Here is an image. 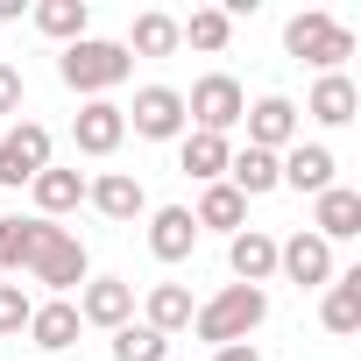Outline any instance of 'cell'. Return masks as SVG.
<instances>
[{
	"label": "cell",
	"mask_w": 361,
	"mask_h": 361,
	"mask_svg": "<svg viewBox=\"0 0 361 361\" xmlns=\"http://www.w3.org/2000/svg\"><path fill=\"white\" fill-rule=\"evenodd\" d=\"M192 227H199V234L213 227V234H227V241H234V234L248 227V199L227 185V177H220V185H206V192H199V206H192Z\"/></svg>",
	"instance_id": "18"
},
{
	"label": "cell",
	"mask_w": 361,
	"mask_h": 361,
	"mask_svg": "<svg viewBox=\"0 0 361 361\" xmlns=\"http://www.w3.org/2000/svg\"><path fill=\"white\" fill-rule=\"evenodd\" d=\"M71 142H78V156H114L128 142V114L114 99H85L78 121H71Z\"/></svg>",
	"instance_id": "11"
},
{
	"label": "cell",
	"mask_w": 361,
	"mask_h": 361,
	"mask_svg": "<svg viewBox=\"0 0 361 361\" xmlns=\"http://www.w3.org/2000/svg\"><path fill=\"white\" fill-rule=\"evenodd\" d=\"M192 312H199V305H192L185 283H149V298H142V326H156L163 340H170V333H185Z\"/></svg>",
	"instance_id": "19"
},
{
	"label": "cell",
	"mask_w": 361,
	"mask_h": 361,
	"mask_svg": "<svg viewBox=\"0 0 361 361\" xmlns=\"http://www.w3.org/2000/svg\"><path fill=\"white\" fill-rule=\"evenodd\" d=\"M227 269H234V283L262 290V283L276 276V241H269L262 227H241V234L227 241Z\"/></svg>",
	"instance_id": "14"
},
{
	"label": "cell",
	"mask_w": 361,
	"mask_h": 361,
	"mask_svg": "<svg viewBox=\"0 0 361 361\" xmlns=\"http://www.w3.org/2000/svg\"><path fill=\"white\" fill-rule=\"evenodd\" d=\"M29 312H36V298L22 283H0V333H29Z\"/></svg>",
	"instance_id": "30"
},
{
	"label": "cell",
	"mask_w": 361,
	"mask_h": 361,
	"mask_svg": "<svg viewBox=\"0 0 361 361\" xmlns=\"http://www.w3.org/2000/svg\"><path fill=\"white\" fill-rule=\"evenodd\" d=\"M319 319H326V333H361V269H347V276H333L326 283V305H319Z\"/></svg>",
	"instance_id": "22"
},
{
	"label": "cell",
	"mask_w": 361,
	"mask_h": 361,
	"mask_svg": "<svg viewBox=\"0 0 361 361\" xmlns=\"http://www.w3.org/2000/svg\"><path fill=\"white\" fill-rule=\"evenodd\" d=\"M114 361H170V340H163L156 326H135V319H128V326L114 333Z\"/></svg>",
	"instance_id": "28"
},
{
	"label": "cell",
	"mask_w": 361,
	"mask_h": 361,
	"mask_svg": "<svg viewBox=\"0 0 361 361\" xmlns=\"http://www.w3.org/2000/svg\"><path fill=\"white\" fill-rule=\"evenodd\" d=\"M128 71H135V57H128L121 43H106V36H78V43H64V57H57V78H64L71 92H85V99H106L114 85H128Z\"/></svg>",
	"instance_id": "1"
},
{
	"label": "cell",
	"mask_w": 361,
	"mask_h": 361,
	"mask_svg": "<svg viewBox=\"0 0 361 361\" xmlns=\"http://www.w3.org/2000/svg\"><path fill=\"white\" fill-rule=\"evenodd\" d=\"M128 319H135V283H121V276H85V290H78V326L121 333Z\"/></svg>",
	"instance_id": "9"
},
{
	"label": "cell",
	"mask_w": 361,
	"mask_h": 361,
	"mask_svg": "<svg viewBox=\"0 0 361 361\" xmlns=\"http://www.w3.org/2000/svg\"><path fill=\"white\" fill-rule=\"evenodd\" d=\"M85 269H92V262H85V241L50 220L43 241H36V255H29V276H36L50 298H71V290H85Z\"/></svg>",
	"instance_id": "4"
},
{
	"label": "cell",
	"mask_w": 361,
	"mask_h": 361,
	"mask_svg": "<svg viewBox=\"0 0 361 361\" xmlns=\"http://www.w3.org/2000/svg\"><path fill=\"white\" fill-rule=\"evenodd\" d=\"M227 185H234L241 199H262V192H276V156H269V149H241V156L227 163Z\"/></svg>",
	"instance_id": "25"
},
{
	"label": "cell",
	"mask_w": 361,
	"mask_h": 361,
	"mask_svg": "<svg viewBox=\"0 0 361 361\" xmlns=\"http://www.w3.org/2000/svg\"><path fill=\"white\" fill-rule=\"evenodd\" d=\"M85 199H92V206H99L114 227H128V220H142V213H149V192L135 185L128 170H106V177H92V185H85Z\"/></svg>",
	"instance_id": "17"
},
{
	"label": "cell",
	"mask_w": 361,
	"mask_h": 361,
	"mask_svg": "<svg viewBox=\"0 0 361 361\" xmlns=\"http://www.w3.org/2000/svg\"><path fill=\"white\" fill-rule=\"evenodd\" d=\"M248 149H269V156H283L290 142H298V106L283 99V92H269V99H255L248 114Z\"/></svg>",
	"instance_id": "12"
},
{
	"label": "cell",
	"mask_w": 361,
	"mask_h": 361,
	"mask_svg": "<svg viewBox=\"0 0 361 361\" xmlns=\"http://www.w3.org/2000/svg\"><path fill=\"white\" fill-rule=\"evenodd\" d=\"M43 227H50V220H0V276H8V269H29Z\"/></svg>",
	"instance_id": "27"
},
{
	"label": "cell",
	"mask_w": 361,
	"mask_h": 361,
	"mask_svg": "<svg viewBox=\"0 0 361 361\" xmlns=\"http://www.w3.org/2000/svg\"><path fill=\"white\" fill-rule=\"evenodd\" d=\"M85 22H92L85 0H36V29H43V36H57V43H78V36H85Z\"/></svg>",
	"instance_id": "26"
},
{
	"label": "cell",
	"mask_w": 361,
	"mask_h": 361,
	"mask_svg": "<svg viewBox=\"0 0 361 361\" xmlns=\"http://www.w3.org/2000/svg\"><path fill=\"white\" fill-rule=\"evenodd\" d=\"M29 192H36V220H57V213H71V206L85 199V177H78V170H57V163H50V170L36 177V185H29Z\"/></svg>",
	"instance_id": "23"
},
{
	"label": "cell",
	"mask_w": 361,
	"mask_h": 361,
	"mask_svg": "<svg viewBox=\"0 0 361 361\" xmlns=\"http://www.w3.org/2000/svg\"><path fill=\"white\" fill-rule=\"evenodd\" d=\"M276 276H290L298 290H326L333 283V248L319 234H290V241H276Z\"/></svg>",
	"instance_id": "8"
},
{
	"label": "cell",
	"mask_w": 361,
	"mask_h": 361,
	"mask_svg": "<svg viewBox=\"0 0 361 361\" xmlns=\"http://www.w3.org/2000/svg\"><path fill=\"white\" fill-rule=\"evenodd\" d=\"M312 234L333 248V241H354L361 234V192H347V185H333V192H319L312 199Z\"/></svg>",
	"instance_id": "13"
},
{
	"label": "cell",
	"mask_w": 361,
	"mask_h": 361,
	"mask_svg": "<svg viewBox=\"0 0 361 361\" xmlns=\"http://www.w3.org/2000/svg\"><path fill=\"white\" fill-rule=\"evenodd\" d=\"M283 50L326 78V71H340V64L354 57V29L333 22V15H290V22H283Z\"/></svg>",
	"instance_id": "3"
},
{
	"label": "cell",
	"mask_w": 361,
	"mask_h": 361,
	"mask_svg": "<svg viewBox=\"0 0 361 361\" xmlns=\"http://www.w3.org/2000/svg\"><path fill=\"white\" fill-rule=\"evenodd\" d=\"M354 106H361V92H354V78H347V71H326V78L312 85V99H305V114H312V121H326V128H347V121H354Z\"/></svg>",
	"instance_id": "20"
},
{
	"label": "cell",
	"mask_w": 361,
	"mask_h": 361,
	"mask_svg": "<svg viewBox=\"0 0 361 361\" xmlns=\"http://www.w3.org/2000/svg\"><path fill=\"white\" fill-rule=\"evenodd\" d=\"M227 163H234L227 135H199V128H185V135H177V170H185V177H199V185H220V177H227Z\"/></svg>",
	"instance_id": "15"
},
{
	"label": "cell",
	"mask_w": 361,
	"mask_h": 361,
	"mask_svg": "<svg viewBox=\"0 0 361 361\" xmlns=\"http://www.w3.org/2000/svg\"><path fill=\"white\" fill-rule=\"evenodd\" d=\"M43 170H50V128L43 121H15L8 135H0V185L22 192V185H36Z\"/></svg>",
	"instance_id": "6"
},
{
	"label": "cell",
	"mask_w": 361,
	"mask_h": 361,
	"mask_svg": "<svg viewBox=\"0 0 361 361\" xmlns=\"http://www.w3.org/2000/svg\"><path fill=\"white\" fill-rule=\"evenodd\" d=\"M262 319H269V290L227 283L220 298H206V305L192 312V333H199V340H213V347H234V340H248Z\"/></svg>",
	"instance_id": "2"
},
{
	"label": "cell",
	"mask_w": 361,
	"mask_h": 361,
	"mask_svg": "<svg viewBox=\"0 0 361 361\" xmlns=\"http://www.w3.org/2000/svg\"><path fill=\"white\" fill-rule=\"evenodd\" d=\"M333 170H340V163H333V149H326V142H290V149L276 156V185H290V192H312V199H319V192H333Z\"/></svg>",
	"instance_id": "10"
},
{
	"label": "cell",
	"mask_w": 361,
	"mask_h": 361,
	"mask_svg": "<svg viewBox=\"0 0 361 361\" xmlns=\"http://www.w3.org/2000/svg\"><path fill=\"white\" fill-rule=\"evenodd\" d=\"M128 114V128L142 135V142H177L192 121H185V92L177 85H142L135 92V106H121Z\"/></svg>",
	"instance_id": "7"
},
{
	"label": "cell",
	"mask_w": 361,
	"mask_h": 361,
	"mask_svg": "<svg viewBox=\"0 0 361 361\" xmlns=\"http://www.w3.org/2000/svg\"><path fill=\"white\" fill-rule=\"evenodd\" d=\"M192 248H199L192 206H156V213H149V255H156V262H185Z\"/></svg>",
	"instance_id": "16"
},
{
	"label": "cell",
	"mask_w": 361,
	"mask_h": 361,
	"mask_svg": "<svg viewBox=\"0 0 361 361\" xmlns=\"http://www.w3.org/2000/svg\"><path fill=\"white\" fill-rule=\"evenodd\" d=\"M241 114H248V92H241V78H227V71H206V78L185 92V121H192L199 135H227V128H241Z\"/></svg>",
	"instance_id": "5"
},
{
	"label": "cell",
	"mask_w": 361,
	"mask_h": 361,
	"mask_svg": "<svg viewBox=\"0 0 361 361\" xmlns=\"http://www.w3.org/2000/svg\"><path fill=\"white\" fill-rule=\"evenodd\" d=\"M0 114H22V71L0 64Z\"/></svg>",
	"instance_id": "31"
},
{
	"label": "cell",
	"mask_w": 361,
	"mask_h": 361,
	"mask_svg": "<svg viewBox=\"0 0 361 361\" xmlns=\"http://www.w3.org/2000/svg\"><path fill=\"white\" fill-rule=\"evenodd\" d=\"M128 57H170L177 50V15H135V29H128V43H121Z\"/></svg>",
	"instance_id": "24"
},
{
	"label": "cell",
	"mask_w": 361,
	"mask_h": 361,
	"mask_svg": "<svg viewBox=\"0 0 361 361\" xmlns=\"http://www.w3.org/2000/svg\"><path fill=\"white\" fill-rule=\"evenodd\" d=\"M227 36H234V22L220 8H199L192 22H177V43H192V50H227Z\"/></svg>",
	"instance_id": "29"
},
{
	"label": "cell",
	"mask_w": 361,
	"mask_h": 361,
	"mask_svg": "<svg viewBox=\"0 0 361 361\" xmlns=\"http://www.w3.org/2000/svg\"><path fill=\"white\" fill-rule=\"evenodd\" d=\"M29 340H36L43 354H64V347L78 340V305H71V298L36 305V312H29Z\"/></svg>",
	"instance_id": "21"
},
{
	"label": "cell",
	"mask_w": 361,
	"mask_h": 361,
	"mask_svg": "<svg viewBox=\"0 0 361 361\" xmlns=\"http://www.w3.org/2000/svg\"><path fill=\"white\" fill-rule=\"evenodd\" d=\"M213 361H262V354H255L248 340H234V347H213Z\"/></svg>",
	"instance_id": "32"
}]
</instances>
